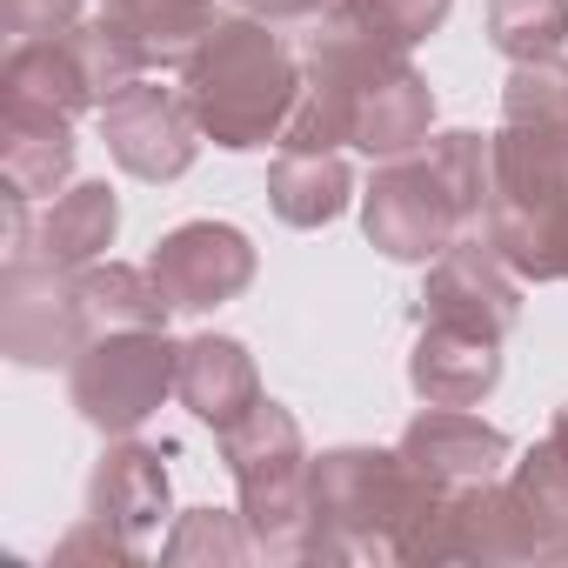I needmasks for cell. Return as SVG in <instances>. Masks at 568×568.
I'll use <instances>...</instances> for the list:
<instances>
[{"label": "cell", "instance_id": "1", "mask_svg": "<svg viewBox=\"0 0 568 568\" xmlns=\"http://www.w3.org/2000/svg\"><path fill=\"white\" fill-rule=\"evenodd\" d=\"M428 128H435V88L408 54L382 48L342 14L315 21L302 61V101L281 148H362L368 161H395L415 154Z\"/></svg>", "mask_w": 568, "mask_h": 568}, {"label": "cell", "instance_id": "2", "mask_svg": "<svg viewBox=\"0 0 568 568\" xmlns=\"http://www.w3.org/2000/svg\"><path fill=\"white\" fill-rule=\"evenodd\" d=\"M495 194V141L448 128L428 134L415 154L375 168L362 194V227L388 261H435L448 241L475 234Z\"/></svg>", "mask_w": 568, "mask_h": 568}, {"label": "cell", "instance_id": "3", "mask_svg": "<svg viewBox=\"0 0 568 568\" xmlns=\"http://www.w3.org/2000/svg\"><path fill=\"white\" fill-rule=\"evenodd\" d=\"M442 501L402 448H328L308 462V561H415Z\"/></svg>", "mask_w": 568, "mask_h": 568}, {"label": "cell", "instance_id": "4", "mask_svg": "<svg viewBox=\"0 0 568 568\" xmlns=\"http://www.w3.org/2000/svg\"><path fill=\"white\" fill-rule=\"evenodd\" d=\"M181 94L214 148L254 154L288 134L302 101V68L281 48L274 21L234 14V21H214V34L194 48V61L181 68Z\"/></svg>", "mask_w": 568, "mask_h": 568}, {"label": "cell", "instance_id": "5", "mask_svg": "<svg viewBox=\"0 0 568 568\" xmlns=\"http://www.w3.org/2000/svg\"><path fill=\"white\" fill-rule=\"evenodd\" d=\"M227 475L241 488V515L254 535V555L267 561H308V442L302 422L281 402H254L227 435H221Z\"/></svg>", "mask_w": 568, "mask_h": 568}, {"label": "cell", "instance_id": "6", "mask_svg": "<svg viewBox=\"0 0 568 568\" xmlns=\"http://www.w3.org/2000/svg\"><path fill=\"white\" fill-rule=\"evenodd\" d=\"M174 382H181V348L168 342V328H114L68 362V395L81 422L101 435H134L174 395Z\"/></svg>", "mask_w": 568, "mask_h": 568}, {"label": "cell", "instance_id": "7", "mask_svg": "<svg viewBox=\"0 0 568 568\" xmlns=\"http://www.w3.org/2000/svg\"><path fill=\"white\" fill-rule=\"evenodd\" d=\"M0 348L21 368H61L88 348L74 267H48L34 254L0 267Z\"/></svg>", "mask_w": 568, "mask_h": 568}, {"label": "cell", "instance_id": "8", "mask_svg": "<svg viewBox=\"0 0 568 568\" xmlns=\"http://www.w3.org/2000/svg\"><path fill=\"white\" fill-rule=\"evenodd\" d=\"M101 141H108V154L134 174V181H181L187 168H194V154H201V121H194V108H187V94L181 88H154L148 74L134 81V88H121L108 108H101Z\"/></svg>", "mask_w": 568, "mask_h": 568}, {"label": "cell", "instance_id": "9", "mask_svg": "<svg viewBox=\"0 0 568 568\" xmlns=\"http://www.w3.org/2000/svg\"><path fill=\"white\" fill-rule=\"evenodd\" d=\"M422 322H455L475 335L508 342L521 322V274L488 247V234H462L428 261V288H422Z\"/></svg>", "mask_w": 568, "mask_h": 568}, {"label": "cell", "instance_id": "10", "mask_svg": "<svg viewBox=\"0 0 568 568\" xmlns=\"http://www.w3.org/2000/svg\"><path fill=\"white\" fill-rule=\"evenodd\" d=\"M148 274L161 281L174 315H207L254 281V241L227 221H181L154 241Z\"/></svg>", "mask_w": 568, "mask_h": 568}, {"label": "cell", "instance_id": "11", "mask_svg": "<svg viewBox=\"0 0 568 568\" xmlns=\"http://www.w3.org/2000/svg\"><path fill=\"white\" fill-rule=\"evenodd\" d=\"M395 448H402V462H408L428 488H442V495L501 481L508 462H515V442H508L495 422L468 415V408H422V415L402 428Z\"/></svg>", "mask_w": 568, "mask_h": 568}, {"label": "cell", "instance_id": "12", "mask_svg": "<svg viewBox=\"0 0 568 568\" xmlns=\"http://www.w3.org/2000/svg\"><path fill=\"white\" fill-rule=\"evenodd\" d=\"M501 382V342L455 328V322H422L415 355H408V388L428 408H475Z\"/></svg>", "mask_w": 568, "mask_h": 568}, {"label": "cell", "instance_id": "13", "mask_svg": "<svg viewBox=\"0 0 568 568\" xmlns=\"http://www.w3.org/2000/svg\"><path fill=\"white\" fill-rule=\"evenodd\" d=\"M88 515L148 548V535L168 521V462H161V448L114 442L88 475Z\"/></svg>", "mask_w": 568, "mask_h": 568}, {"label": "cell", "instance_id": "14", "mask_svg": "<svg viewBox=\"0 0 568 568\" xmlns=\"http://www.w3.org/2000/svg\"><path fill=\"white\" fill-rule=\"evenodd\" d=\"M74 174V121L28 108V101H0V187L21 201L61 194Z\"/></svg>", "mask_w": 568, "mask_h": 568}, {"label": "cell", "instance_id": "15", "mask_svg": "<svg viewBox=\"0 0 568 568\" xmlns=\"http://www.w3.org/2000/svg\"><path fill=\"white\" fill-rule=\"evenodd\" d=\"M174 395L187 402L194 422H207L214 435H227L261 402L254 355L234 335H194V342H181V382H174Z\"/></svg>", "mask_w": 568, "mask_h": 568}, {"label": "cell", "instance_id": "16", "mask_svg": "<svg viewBox=\"0 0 568 568\" xmlns=\"http://www.w3.org/2000/svg\"><path fill=\"white\" fill-rule=\"evenodd\" d=\"M114 234H121L114 187L108 181H74L34 221V261H48V267H88V261H101L114 247Z\"/></svg>", "mask_w": 568, "mask_h": 568}, {"label": "cell", "instance_id": "17", "mask_svg": "<svg viewBox=\"0 0 568 568\" xmlns=\"http://www.w3.org/2000/svg\"><path fill=\"white\" fill-rule=\"evenodd\" d=\"M355 194V174L342 161V148H281V161L267 168V201L288 227H328Z\"/></svg>", "mask_w": 568, "mask_h": 568}, {"label": "cell", "instance_id": "18", "mask_svg": "<svg viewBox=\"0 0 568 568\" xmlns=\"http://www.w3.org/2000/svg\"><path fill=\"white\" fill-rule=\"evenodd\" d=\"M74 295H81V315H88V342L114 335V328H168V315H174L148 267L108 261V254L74 267Z\"/></svg>", "mask_w": 568, "mask_h": 568}, {"label": "cell", "instance_id": "19", "mask_svg": "<svg viewBox=\"0 0 568 568\" xmlns=\"http://www.w3.org/2000/svg\"><path fill=\"white\" fill-rule=\"evenodd\" d=\"M0 101H28V108H48V114H81V108H101L81 61H74V41H21L0 61Z\"/></svg>", "mask_w": 568, "mask_h": 568}, {"label": "cell", "instance_id": "20", "mask_svg": "<svg viewBox=\"0 0 568 568\" xmlns=\"http://www.w3.org/2000/svg\"><path fill=\"white\" fill-rule=\"evenodd\" d=\"M108 14L128 28L148 68H187L194 48L214 34V0H108Z\"/></svg>", "mask_w": 568, "mask_h": 568}, {"label": "cell", "instance_id": "21", "mask_svg": "<svg viewBox=\"0 0 568 568\" xmlns=\"http://www.w3.org/2000/svg\"><path fill=\"white\" fill-rule=\"evenodd\" d=\"M161 561H174V568H187V561H201V568H241V561H254L247 515H227V508H187V515L174 521V535L161 541Z\"/></svg>", "mask_w": 568, "mask_h": 568}, {"label": "cell", "instance_id": "22", "mask_svg": "<svg viewBox=\"0 0 568 568\" xmlns=\"http://www.w3.org/2000/svg\"><path fill=\"white\" fill-rule=\"evenodd\" d=\"M488 41L508 61H555L568 48V0H495Z\"/></svg>", "mask_w": 568, "mask_h": 568}, {"label": "cell", "instance_id": "23", "mask_svg": "<svg viewBox=\"0 0 568 568\" xmlns=\"http://www.w3.org/2000/svg\"><path fill=\"white\" fill-rule=\"evenodd\" d=\"M501 121L541 128L555 141H568V61H515L508 88H501Z\"/></svg>", "mask_w": 568, "mask_h": 568}, {"label": "cell", "instance_id": "24", "mask_svg": "<svg viewBox=\"0 0 568 568\" xmlns=\"http://www.w3.org/2000/svg\"><path fill=\"white\" fill-rule=\"evenodd\" d=\"M448 8L455 0H342V21H355L362 34H375L382 48H395V54H415L442 21H448Z\"/></svg>", "mask_w": 568, "mask_h": 568}, {"label": "cell", "instance_id": "25", "mask_svg": "<svg viewBox=\"0 0 568 568\" xmlns=\"http://www.w3.org/2000/svg\"><path fill=\"white\" fill-rule=\"evenodd\" d=\"M81 21H88L81 0H8V48H21V41H61Z\"/></svg>", "mask_w": 568, "mask_h": 568}, {"label": "cell", "instance_id": "26", "mask_svg": "<svg viewBox=\"0 0 568 568\" xmlns=\"http://www.w3.org/2000/svg\"><path fill=\"white\" fill-rule=\"evenodd\" d=\"M141 555H148L141 541H128L121 528H108V521H94V515L54 548V561H141Z\"/></svg>", "mask_w": 568, "mask_h": 568}, {"label": "cell", "instance_id": "27", "mask_svg": "<svg viewBox=\"0 0 568 568\" xmlns=\"http://www.w3.org/2000/svg\"><path fill=\"white\" fill-rule=\"evenodd\" d=\"M335 8H342V0H241V14L274 21V28H288V21H328Z\"/></svg>", "mask_w": 568, "mask_h": 568}, {"label": "cell", "instance_id": "28", "mask_svg": "<svg viewBox=\"0 0 568 568\" xmlns=\"http://www.w3.org/2000/svg\"><path fill=\"white\" fill-rule=\"evenodd\" d=\"M548 442L561 448V462H568V408H555V422H548Z\"/></svg>", "mask_w": 568, "mask_h": 568}]
</instances>
